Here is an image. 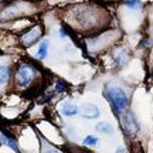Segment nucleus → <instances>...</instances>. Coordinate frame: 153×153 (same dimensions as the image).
Segmentation results:
<instances>
[{
	"label": "nucleus",
	"instance_id": "nucleus-8",
	"mask_svg": "<svg viewBox=\"0 0 153 153\" xmlns=\"http://www.w3.org/2000/svg\"><path fill=\"white\" fill-rule=\"evenodd\" d=\"M9 78H10V70H9V67L1 65V68H0V84H1V87H4L6 84H7Z\"/></svg>",
	"mask_w": 153,
	"mask_h": 153
},
{
	"label": "nucleus",
	"instance_id": "nucleus-12",
	"mask_svg": "<svg viewBox=\"0 0 153 153\" xmlns=\"http://www.w3.org/2000/svg\"><path fill=\"white\" fill-rule=\"evenodd\" d=\"M125 4L129 7V9H137L140 7V0H125Z\"/></svg>",
	"mask_w": 153,
	"mask_h": 153
},
{
	"label": "nucleus",
	"instance_id": "nucleus-5",
	"mask_svg": "<svg viewBox=\"0 0 153 153\" xmlns=\"http://www.w3.org/2000/svg\"><path fill=\"white\" fill-rule=\"evenodd\" d=\"M79 114L82 118L87 119H95L99 116V109L97 105L94 104H84L82 106H79Z\"/></svg>",
	"mask_w": 153,
	"mask_h": 153
},
{
	"label": "nucleus",
	"instance_id": "nucleus-2",
	"mask_svg": "<svg viewBox=\"0 0 153 153\" xmlns=\"http://www.w3.org/2000/svg\"><path fill=\"white\" fill-rule=\"evenodd\" d=\"M38 71L34 68L31 64H22L17 68L16 75H14V84L19 89H26L34 82V79L37 78Z\"/></svg>",
	"mask_w": 153,
	"mask_h": 153
},
{
	"label": "nucleus",
	"instance_id": "nucleus-3",
	"mask_svg": "<svg viewBox=\"0 0 153 153\" xmlns=\"http://www.w3.org/2000/svg\"><path fill=\"white\" fill-rule=\"evenodd\" d=\"M119 120H120V128L125 135L128 136H136L139 133V123H137V119L135 114L131 112V111H126L123 115L119 116Z\"/></svg>",
	"mask_w": 153,
	"mask_h": 153
},
{
	"label": "nucleus",
	"instance_id": "nucleus-13",
	"mask_svg": "<svg viewBox=\"0 0 153 153\" xmlns=\"http://www.w3.org/2000/svg\"><path fill=\"white\" fill-rule=\"evenodd\" d=\"M115 61H116V64H118V65H122V64H123V61H125V53H123V51L118 53V54L115 55Z\"/></svg>",
	"mask_w": 153,
	"mask_h": 153
},
{
	"label": "nucleus",
	"instance_id": "nucleus-15",
	"mask_svg": "<svg viewBox=\"0 0 153 153\" xmlns=\"http://www.w3.org/2000/svg\"><path fill=\"white\" fill-rule=\"evenodd\" d=\"M47 153H60L58 150H54V149H51V150H47Z\"/></svg>",
	"mask_w": 153,
	"mask_h": 153
},
{
	"label": "nucleus",
	"instance_id": "nucleus-1",
	"mask_svg": "<svg viewBox=\"0 0 153 153\" xmlns=\"http://www.w3.org/2000/svg\"><path fill=\"white\" fill-rule=\"evenodd\" d=\"M104 95L106 101L109 102L111 108L114 111V114L119 118L120 115H123L128 111V106H129V99L126 97V94L118 87H108L104 89Z\"/></svg>",
	"mask_w": 153,
	"mask_h": 153
},
{
	"label": "nucleus",
	"instance_id": "nucleus-11",
	"mask_svg": "<svg viewBox=\"0 0 153 153\" xmlns=\"http://www.w3.org/2000/svg\"><path fill=\"white\" fill-rule=\"evenodd\" d=\"M97 143H98V139L94 137L92 135H88V136H85V139H84V145H88V146H95Z\"/></svg>",
	"mask_w": 153,
	"mask_h": 153
},
{
	"label": "nucleus",
	"instance_id": "nucleus-6",
	"mask_svg": "<svg viewBox=\"0 0 153 153\" xmlns=\"http://www.w3.org/2000/svg\"><path fill=\"white\" fill-rule=\"evenodd\" d=\"M0 140H1V145H6V146H9L10 149H13L14 152H19V146H17L16 140H13L6 132H1V135H0Z\"/></svg>",
	"mask_w": 153,
	"mask_h": 153
},
{
	"label": "nucleus",
	"instance_id": "nucleus-9",
	"mask_svg": "<svg viewBox=\"0 0 153 153\" xmlns=\"http://www.w3.org/2000/svg\"><path fill=\"white\" fill-rule=\"evenodd\" d=\"M97 131L101 132V133H108V135H111V133L114 132V128H112V125L106 123V122H98V123H97Z\"/></svg>",
	"mask_w": 153,
	"mask_h": 153
},
{
	"label": "nucleus",
	"instance_id": "nucleus-7",
	"mask_svg": "<svg viewBox=\"0 0 153 153\" xmlns=\"http://www.w3.org/2000/svg\"><path fill=\"white\" fill-rule=\"evenodd\" d=\"M61 112L65 116H74V115L79 114V108L74 104H64L62 108H61Z\"/></svg>",
	"mask_w": 153,
	"mask_h": 153
},
{
	"label": "nucleus",
	"instance_id": "nucleus-14",
	"mask_svg": "<svg viewBox=\"0 0 153 153\" xmlns=\"http://www.w3.org/2000/svg\"><path fill=\"white\" fill-rule=\"evenodd\" d=\"M64 89H65V88H64V84H62V82H58V84H57V89H55V91H57V92H62Z\"/></svg>",
	"mask_w": 153,
	"mask_h": 153
},
{
	"label": "nucleus",
	"instance_id": "nucleus-4",
	"mask_svg": "<svg viewBox=\"0 0 153 153\" xmlns=\"http://www.w3.org/2000/svg\"><path fill=\"white\" fill-rule=\"evenodd\" d=\"M41 36H43V28H41V26H34L31 30H28L26 34H23L22 44L26 45V47H30V45H33L34 43H37L38 40L41 38Z\"/></svg>",
	"mask_w": 153,
	"mask_h": 153
},
{
	"label": "nucleus",
	"instance_id": "nucleus-10",
	"mask_svg": "<svg viewBox=\"0 0 153 153\" xmlns=\"http://www.w3.org/2000/svg\"><path fill=\"white\" fill-rule=\"evenodd\" d=\"M47 53H48V41H43V43L40 44V47H38V51H37L38 58H40V60L45 58Z\"/></svg>",
	"mask_w": 153,
	"mask_h": 153
},
{
	"label": "nucleus",
	"instance_id": "nucleus-16",
	"mask_svg": "<svg viewBox=\"0 0 153 153\" xmlns=\"http://www.w3.org/2000/svg\"><path fill=\"white\" fill-rule=\"evenodd\" d=\"M81 153H87V152H81Z\"/></svg>",
	"mask_w": 153,
	"mask_h": 153
}]
</instances>
